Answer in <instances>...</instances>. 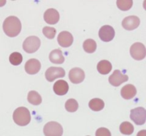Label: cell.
I'll list each match as a JSON object with an SVG mask.
<instances>
[{
	"label": "cell",
	"mask_w": 146,
	"mask_h": 136,
	"mask_svg": "<svg viewBox=\"0 0 146 136\" xmlns=\"http://www.w3.org/2000/svg\"><path fill=\"white\" fill-rule=\"evenodd\" d=\"M131 119L138 125H142L145 123L146 111L143 107H138L131 111Z\"/></svg>",
	"instance_id": "6"
},
{
	"label": "cell",
	"mask_w": 146,
	"mask_h": 136,
	"mask_svg": "<svg viewBox=\"0 0 146 136\" xmlns=\"http://www.w3.org/2000/svg\"><path fill=\"white\" fill-rule=\"evenodd\" d=\"M130 54L133 58L137 61H141L145 58L146 56V50L143 44L136 42L131 46L130 48Z\"/></svg>",
	"instance_id": "5"
},
{
	"label": "cell",
	"mask_w": 146,
	"mask_h": 136,
	"mask_svg": "<svg viewBox=\"0 0 146 136\" xmlns=\"http://www.w3.org/2000/svg\"><path fill=\"white\" fill-rule=\"evenodd\" d=\"M23 61V57L20 53L13 52L9 56V62L14 66H19L21 64Z\"/></svg>",
	"instance_id": "24"
},
{
	"label": "cell",
	"mask_w": 146,
	"mask_h": 136,
	"mask_svg": "<svg viewBox=\"0 0 146 136\" xmlns=\"http://www.w3.org/2000/svg\"><path fill=\"white\" fill-rule=\"evenodd\" d=\"M54 93L58 96H64L68 93L69 86H68V83L64 80H58L53 86Z\"/></svg>",
	"instance_id": "15"
},
{
	"label": "cell",
	"mask_w": 146,
	"mask_h": 136,
	"mask_svg": "<svg viewBox=\"0 0 146 136\" xmlns=\"http://www.w3.org/2000/svg\"><path fill=\"white\" fill-rule=\"evenodd\" d=\"M140 19L136 16H129L123 20L122 26L125 30L132 31L138 28L140 25Z\"/></svg>",
	"instance_id": "11"
},
{
	"label": "cell",
	"mask_w": 146,
	"mask_h": 136,
	"mask_svg": "<svg viewBox=\"0 0 146 136\" xmlns=\"http://www.w3.org/2000/svg\"><path fill=\"white\" fill-rule=\"evenodd\" d=\"M49 60L53 64H61L64 62L65 58L61 50L54 49L49 54Z\"/></svg>",
	"instance_id": "17"
},
{
	"label": "cell",
	"mask_w": 146,
	"mask_h": 136,
	"mask_svg": "<svg viewBox=\"0 0 146 136\" xmlns=\"http://www.w3.org/2000/svg\"><path fill=\"white\" fill-rule=\"evenodd\" d=\"M65 70L61 67L51 66L45 72L46 79L49 82H53L55 79L65 76Z\"/></svg>",
	"instance_id": "7"
},
{
	"label": "cell",
	"mask_w": 146,
	"mask_h": 136,
	"mask_svg": "<svg viewBox=\"0 0 146 136\" xmlns=\"http://www.w3.org/2000/svg\"><path fill=\"white\" fill-rule=\"evenodd\" d=\"M83 48H84V51L86 53H88V54H92V53H94L96 50L97 45L96 42L94 41V39H86L84 42V44H83Z\"/></svg>",
	"instance_id": "21"
},
{
	"label": "cell",
	"mask_w": 146,
	"mask_h": 136,
	"mask_svg": "<svg viewBox=\"0 0 146 136\" xmlns=\"http://www.w3.org/2000/svg\"><path fill=\"white\" fill-rule=\"evenodd\" d=\"M68 78L71 83L74 84H81L85 78V73L80 68H74L70 70Z\"/></svg>",
	"instance_id": "10"
},
{
	"label": "cell",
	"mask_w": 146,
	"mask_h": 136,
	"mask_svg": "<svg viewBox=\"0 0 146 136\" xmlns=\"http://www.w3.org/2000/svg\"><path fill=\"white\" fill-rule=\"evenodd\" d=\"M120 131L123 135H131L134 132V127L131 123L125 121V122H123L120 125Z\"/></svg>",
	"instance_id": "22"
},
{
	"label": "cell",
	"mask_w": 146,
	"mask_h": 136,
	"mask_svg": "<svg viewBox=\"0 0 146 136\" xmlns=\"http://www.w3.org/2000/svg\"><path fill=\"white\" fill-rule=\"evenodd\" d=\"M13 120L17 125L25 126L31 121V114L28 108L25 107L17 108L13 113Z\"/></svg>",
	"instance_id": "2"
},
{
	"label": "cell",
	"mask_w": 146,
	"mask_h": 136,
	"mask_svg": "<svg viewBox=\"0 0 146 136\" xmlns=\"http://www.w3.org/2000/svg\"><path fill=\"white\" fill-rule=\"evenodd\" d=\"M96 136H111V133L108 128H100L96 132Z\"/></svg>",
	"instance_id": "27"
},
{
	"label": "cell",
	"mask_w": 146,
	"mask_h": 136,
	"mask_svg": "<svg viewBox=\"0 0 146 136\" xmlns=\"http://www.w3.org/2000/svg\"><path fill=\"white\" fill-rule=\"evenodd\" d=\"M44 19L47 24L54 25L59 21V13L55 9H48L44 13Z\"/></svg>",
	"instance_id": "14"
},
{
	"label": "cell",
	"mask_w": 146,
	"mask_h": 136,
	"mask_svg": "<svg viewBox=\"0 0 146 136\" xmlns=\"http://www.w3.org/2000/svg\"><path fill=\"white\" fill-rule=\"evenodd\" d=\"M57 40H58V44L61 46L64 47V48H67L72 45L73 41H74V37L70 32L64 31L60 32Z\"/></svg>",
	"instance_id": "12"
},
{
	"label": "cell",
	"mask_w": 146,
	"mask_h": 136,
	"mask_svg": "<svg viewBox=\"0 0 146 136\" xmlns=\"http://www.w3.org/2000/svg\"><path fill=\"white\" fill-rule=\"evenodd\" d=\"M28 101L34 105H38L42 102V98L40 94L35 91H31L29 92L27 96Z\"/></svg>",
	"instance_id": "19"
},
{
	"label": "cell",
	"mask_w": 146,
	"mask_h": 136,
	"mask_svg": "<svg viewBox=\"0 0 146 136\" xmlns=\"http://www.w3.org/2000/svg\"><path fill=\"white\" fill-rule=\"evenodd\" d=\"M64 130L61 124L55 121L47 123L44 127L45 136H62Z\"/></svg>",
	"instance_id": "4"
},
{
	"label": "cell",
	"mask_w": 146,
	"mask_h": 136,
	"mask_svg": "<svg viewBox=\"0 0 146 136\" xmlns=\"http://www.w3.org/2000/svg\"><path fill=\"white\" fill-rule=\"evenodd\" d=\"M137 136H146V131L145 130H142L139 131L137 134Z\"/></svg>",
	"instance_id": "28"
},
{
	"label": "cell",
	"mask_w": 146,
	"mask_h": 136,
	"mask_svg": "<svg viewBox=\"0 0 146 136\" xmlns=\"http://www.w3.org/2000/svg\"><path fill=\"white\" fill-rule=\"evenodd\" d=\"M65 108L68 112H76L78 108V102L74 98H70V99L67 100L66 102Z\"/></svg>",
	"instance_id": "23"
},
{
	"label": "cell",
	"mask_w": 146,
	"mask_h": 136,
	"mask_svg": "<svg viewBox=\"0 0 146 136\" xmlns=\"http://www.w3.org/2000/svg\"><path fill=\"white\" fill-rule=\"evenodd\" d=\"M128 76L123 74L120 70H115L108 78L110 84L115 87L119 86L123 83L128 81Z\"/></svg>",
	"instance_id": "9"
},
{
	"label": "cell",
	"mask_w": 146,
	"mask_h": 136,
	"mask_svg": "<svg viewBox=\"0 0 146 136\" xmlns=\"http://www.w3.org/2000/svg\"><path fill=\"white\" fill-rule=\"evenodd\" d=\"M115 30L111 26L104 25L99 29V38L104 42H109L113 39L115 36Z\"/></svg>",
	"instance_id": "8"
},
{
	"label": "cell",
	"mask_w": 146,
	"mask_h": 136,
	"mask_svg": "<svg viewBox=\"0 0 146 136\" xmlns=\"http://www.w3.org/2000/svg\"><path fill=\"white\" fill-rule=\"evenodd\" d=\"M137 94L136 88L132 84L125 85L121 88V96L125 100H130L133 98Z\"/></svg>",
	"instance_id": "16"
},
{
	"label": "cell",
	"mask_w": 146,
	"mask_h": 136,
	"mask_svg": "<svg viewBox=\"0 0 146 136\" xmlns=\"http://www.w3.org/2000/svg\"><path fill=\"white\" fill-rule=\"evenodd\" d=\"M97 70L102 75H107L112 70V64L107 60H102L98 62L97 65Z\"/></svg>",
	"instance_id": "18"
},
{
	"label": "cell",
	"mask_w": 146,
	"mask_h": 136,
	"mask_svg": "<svg viewBox=\"0 0 146 136\" xmlns=\"http://www.w3.org/2000/svg\"><path fill=\"white\" fill-rule=\"evenodd\" d=\"M42 32L44 35L48 39H53L56 34V30L54 27H45L43 28Z\"/></svg>",
	"instance_id": "26"
},
{
	"label": "cell",
	"mask_w": 146,
	"mask_h": 136,
	"mask_svg": "<svg viewBox=\"0 0 146 136\" xmlns=\"http://www.w3.org/2000/svg\"><path fill=\"white\" fill-rule=\"evenodd\" d=\"M41 63L38 59L36 58H31L26 62L24 68L26 72L30 75H34L37 74L41 69Z\"/></svg>",
	"instance_id": "13"
},
{
	"label": "cell",
	"mask_w": 146,
	"mask_h": 136,
	"mask_svg": "<svg viewBox=\"0 0 146 136\" xmlns=\"http://www.w3.org/2000/svg\"><path fill=\"white\" fill-rule=\"evenodd\" d=\"M89 108L94 111H100L105 106L104 101L101 98H93L89 101Z\"/></svg>",
	"instance_id": "20"
},
{
	"label": "cell",
	"mask_w": 146,
	"mask_h": 136,
	"mask_svg": "<svg viewBox=\"0 0 146 136\" xmlns=\"http://www.w3.org/2000/svg\"><path fill=\"white\" fill-rule=\"evenodd\" d=\"M133 3V1L132 0H123V1L119 0V1H116L117 7L121 11H128V10H129L132 7Z\"/></svg>",
	"instance_id": "25"
},
{
	"label": "cell",
	"mask_w": 146,
	"mask_h": 136,
	"mask_svg": "<svg viewBox=\"0 0 146 136\" xmlns=\"http://www.w3.org/2000/svg\"><path fill=\"white\" fill-rule=\"evenodd\" d=\"M41 46V41L39 38L36 36H29L24 40L23 43V49L28 54H33L38 51Z\"/></svg>",
	"instance_id": "3"
},
{
	"label": "cell",
	"mask_w": 146,
	"mask_h": 136,
	"mask_svg": "<svg viewBox=\"0 0 146 136\" xmlns=\"http://www.w3.org/2000/svg\"><path fill=\"white\" fill-rule=\"evenodd\" d=\"M87 136H89V135H87Z\"/></svg>",
	"instance_id": "29"
},
{
	"label": "cell",
	"mask_w": 146,
	"mask_h": 136,
	"mask_svg": "<svg viewBox=\"0 0 146 136\" xmlns=\"http://www.w3.org/2000/svg\"><path fill=\"white\" fill-rule=\"evenodd\" d=\"M3 30L6 35L8 36H17L21 32V21L17 17H14V16L8 17L3 23Z\"/></svg>",
	"instance_id": "1"
}]
</instances>
